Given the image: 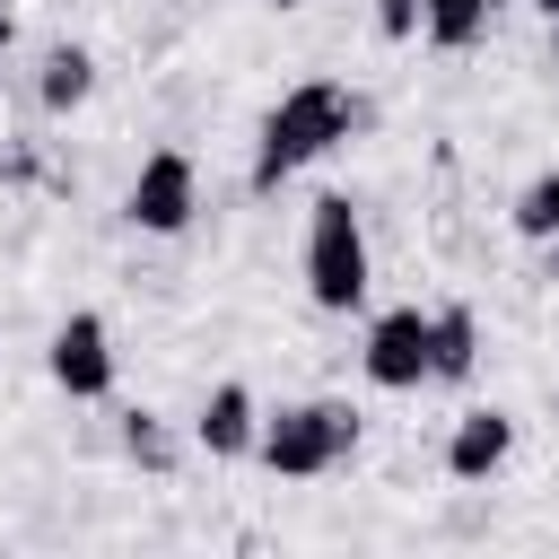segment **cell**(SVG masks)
<instances>
[{"mask_svg":"<svg viewBox=\"0 0 559 559\" xmlns=\"http://www.w3.org/2000/svg\"><path fill=\"white\" fill-rule=\"evenodd\" d=\"M358 122H367V96H358V87H341V79H297V87L262 114V131H253V192H280L297 166H314L323 148H341Z\"/></svg>","mask_w":559,"mask_h":559,"instance_id":"cell-1","label":"cell"},{"mask_svg":"<svg viewBox=\"0 0 559 559\" xmlns=\"http://www.w3.org/2000/svg\"><path fill=\"white\" fill-rule=\"evenodd\" d=\"M367 280H376V262H367L358 201H349V192H323V201L306 210V297H314L323 314H358V306H367Z\"/></svg>","mask_w":559,"mask_h":559,"instance_id":"cell-2","label":"cell"},{"mask_svg":"<svg viewBox=\"0 0 559 559\" xmlns=\"http://www.w3.org/2000/svg\"><path fill=\"white\" fill-rule=\"evenodd\" d=\"M349 445H358V411H349V402H288V411L262 419V445H253V454H262L280 480H314V472L349 463Z\"/></svg>","mask_w":559,"mask_h":559,"instance_id":"cell-3","label":"cell"},{"mask_svg":"<svg viewBox=\"0 0 559 559\" xmlns=\"http://www.w3.org/2000/svg\"><path fill=\"white\" fill-rule=\"evenodd\" d=\"M192 210H201V175H192V157H183V148H157V157H140L122 218H131L140 236H183V227H192Z\"/></svg>","mask_w":559,"mask_h":559,"instance_id":"cell-4","label":"cell"},{"mask_svg":"<svg viewBox=\"0 0 559 559\" xmlns=\"http://www.w3.org/2000/svg\"><path fill=\"white\" fill-rule=\"evenodd\" d=\"M44 367H52V384L70 402H105L114 393V332H105V314H61L52 341H44Z\"/></svg>","mask_w":559,"mask_h":559,"instance_id":"cell-5","label":"cell"},{"mask_svg":"<svg viewBox=\"0 0 559 559\" xmlns=\"http://www.w3.org/2000/svg\"><path fill=\"white\" fill-rule=\"evenodd\" d=\"M358 367H367V384H384V393L428 384V306H384V314L367 323Z\"/></svg>","mask_w":559,"mask_h":559,"instance_id":"cell-6","label":"cell"},{"mask_svg":"<svg viewBox=\"0 0 559 559\" xmlns=\"http://www.w3.org/2000/svg\"><path fill=\"white\" fill-rule=\"evenodd\" d=\"M192 445L201 454H253L262 445V402L245 393V384H210V402H201V419H192Z\"/></svg>","mask_w":559,"mask_h":559,"instance_id":"cell-7","label":"cell"},{"mask_svg":"<svg viewBox=\"0 0 559 559\" xmlns=\"http://www.w3.org/2000/svg\"><path fill=\"white\" fill-rule=\"evenodd\" d=\"M507 454H515V419H507L498 402L463 411V419H454V437H445V472H454V480H489Z\"/></svg>","mask_w":559,"mask_h":559,"instance_id":"cell-8","label":"cell"},{"mask_svg":"<svg viewBox=\"0 0 559 559\" xmlns=\"http://www.w3.org/2000/svg\"><path fill=\"white\" fill-rule=\"evenodd\" d=\"M480 367V323L472 306H428V384H463Z\"/></svg>","mask_w":559,"mask_h":559,"instance_id":"cell-9","label":"cell"},{"mask_svg":"<svg viewBox=\"0 0 559 559\" xmlns=\"http://www.w3.org/2000/svg\"><path fill=\"white\" fill-rule=\"evenodd\" d=\"M96 96V52L87 44H52L44 61H35V105L44 114H79Z\"/></svg>","mask_w":559,"mask_h":559,"instance_id":"cell-10","label":"cell"},{"mask_svg":"<svg viewBox=\"0 0 559 559\" xmlns=\"http://www.w3.org/2000/svg\"><path fill=\"white\" fill-rule=\"evenodd\" d=\"M489 17H498V0H419V35L437 52H472L489 35Z\"/></svg>","mask_w":559,"mask_h":559,"instance_id":"cell-11","label":"cell"},{"mask_svg":"<svg viewBox=\"0 0 559 559\" xmlns=\"http://www.w3.org/2000/svg\"><path fill=\"white\" fill-rule=\"evenodd\" d=\"M122 454H131L140 472H175V437H166V419H157V411H122Z\"/></svg>","mask_w":559,"mask_h":559,"instance_id":"cell-12","label":"cell"},{"mask_svg":"<svg viewBox=\"0 0 559 559\" xmlns=\"http://www.w3.org/2000/svg\"><path fill=\"white\" fill-rule=\"evenodd\" d=\"M507 218H515V236H533V245H542V236H559V166H550V175H533V183L515 192V210H507Z\"/></svg>","mask_w":559,"mask_h":559,"instance_id":"cell-13","label":"cell"},{"mask_svg":"<svg viewBox=\"0 0 559 559\" xmlns=\"http://www.w3.org/2000/svg\"><path fill=\"white\" fill-rule=\"evenodd\" d=\"M376 35L384 44H411L419 35V0H376Z\"/></svg>","mask_w":559,"mask_h":559,"instance_id":"cell-14","label":"cell"},{"mask_svg":"<svg viewBox=\"0 0 559 559\" xmlns=\"http://www.w3.org/2000/svg\"><path fill=\"white\" fill-rule=\"evenodd\" d=\"M542 280H559V236H542Z\"/></svg>","mask_w":559,"mask_h":559,"instance_id":"cell-15","label":"cell"},{"mask_svg":"<svg viewBox=\"0 0 559 559\" xmlns=\"http://www.w3.org/2000/svg\"><path fill=\"white\" fill-rule=\"evenodd\" d=\"M0 61H9V0H0Z\"/></svg>","mask_w":559,"mask_h":559,"instance_id":"cell-16","label":"cell"},{"mask_svg":"<svg viewBox=\"0 0 559 559\" xmlns=\"http://www.w3.org/2000/svg\"><path fill=\"white\" fill-rule=\"evenodd\" d=\"M550 26H559V17H550ZM550 70H559V35H550Z\"/></svg>","mask_w":559,"mask_h":559,"instance_id":"cell-17","label":"cell"},{"mask_svg":"<svg viewBox=\"0 0 559 559\" xmlns=\"http://www.w3.org/2000/svg\"><path fill=\"white\" fill-rule=\"evenodd\" d=\"M533 9H542V17H559V0H533Z\"/></svg>","mask_w":559,"mask_h":559,"instance_id":"cell-18","label":"cell"},{"mask_svg":"<svg viewBox=\"0 0 559 559\" xmlns=\"http://www.w3.org/2000/svg\"><path fill=\"white\" fill-rule=\"evenodd\" d=\"M271 9H306V0H271Z\"/></svg>","mask_w":559,"mask_h":559,"instance_id":"cell-19","label":"cell"}]
</instances>
